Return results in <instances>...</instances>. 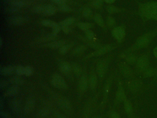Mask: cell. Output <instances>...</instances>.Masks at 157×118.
I'll return each mask as SVG.
<instances>
[{"label":"cell","instance_id":"8992f818","mask_svg":"<svg viewBox=\"0 0 157 118\" xmlns=\"http://www.w3.org/2000/svg\"><path fill=\"white\" fill-rule=\"evenodd\" d=\"M136 68L140 71H144L147 69L149 65V59L147 55H145L138 58L136 62Z\"/></svg>","mask_w":157,"mask_h":118},{"label":"cell","instance_id":"11a10c76","mask_svg":"<svg viewBox=\"0 0 157 118\" xmlns=\"http://www.w3.org/2000/svg\"><path fill=\"white\" fill-rule=\"evenodd\" d=\"M153 54L155 57L157 58V47H156L153 50Z\"/></svg>","mask_w":157,"mask_h":118},{"label":"cell","instance_id":"ac0fdd59","mask_svg":"<svg viewBox=\"0 0 157 118\" xmlns=\"http://www.w3.org/2000/svg\"><path fill=\"white\" fill-rule=\"evenodd\" d=\"M98 83V77L96 74L93 71L91 72L89 77V87L91 90H95Z\"/></svg>","mask_w":157,"mask_h":118},{"label":"cell","instance_id":"3957f363","mask_svg":"<svg viewBox=\"0 0 157 118\" xmlns=\"http://www.w3.org/2000/svg\"><path fill=\"white\" fill-rule=\"evenodd\" d=\"M50 81L52 86L57 89L66 90L68 88L65 79L59 74H54L51 77Z\"/></svg>","mask_w":157,"mask_h":118},{"label":"cell","instance_id":"d590c367","mask_svg":"<svg viewBox=\"0 0 157 118\" xmlns=\"http://www.w3.org/2000/svg\"><path fill=\"white\" fill-rule=\"evenodd\" d=\"M50 111L48 108H43L38 112V115L39 118H45L48 117Z\"/></svg>","mask_w":157,"mask_h":118},{"label":"cell","instance_id":"680465c9","mask_svg":"<svg viewBox=\"0 0 157 118\" xmlns=\"http://www.w3.org/2000/svg\"><path fill=\"white\" fill-rule=\"evenodd\" d=\"M2 45V38H1V39H0V46H1V47Z\"/></svg>","mask_w":157,"mask_h":118},{"label":"cell","instance_id":"6f0895ef","mask_svg":"<svg viewBox=\"0 0 157 118\" xmlns=\"http://www.w3.org/2000/svg\"><path fill=\"white\" fill-rule=\"evenodd\" d=\"M2 1H3L4 2H8V3H9V2H11L13 1H14V0H2Z\"/></svg>","mask_w":157,"mask_h":118},{"label":"cell","instance_id":"7c38bea8","mask_svg":"<svg viewBox=\"0 0 157 118\" xmlns=\"http://www.w3.org/2000/svg\"><path fill=\"white\" fill-rule=\"evenodd\" d=\"M119 69L123 75L125 77H131L133 74L132 70L125 63H121L120 64Z\"/></svg>","mask_w":157,"mask_h":118},{"label":"cell","instance_id":"cb8c5ba5","mask_svg":"<svg viewBox=\"0 0 157 118\" xmlns=\"http://www.w3.org/2000/svg\"><path fill=\"white\" fill-rule=\"evenodd\" d=\"M75 21V19L73 17H70L67 18L65 20L61 21L59 23V25L61 27H66V26H69L73 24Z\"/></svg>","mask_w":157,"mask_h":118},{"label":"cell","instance_id":"6da1fadb","mask_svg":"<svg viewBox=\"0 0 157 118\" xmlns=\"http://www.w3.org/2000/svg\"><path fill=\"white\" fill-rule=\"evenodd\" d=\"M140 15L147 20H157V2H149L140 6Z\"/></svg>","mask_w":157,"mask_h":118},{"label":"cell","instance_id":"44dd1931","mask_svg":"<svg viewBox=\"0 0 157 118\" xmlns=\"http://www.w3.org/2000/svg\"><path fill=\"white\" fill-rule=\"evenodd\" d=\"M21 103L19 100L13 99L9 102V107L13 113H18L21 109Z\"/></svg>","mask_w":157,"mask_h":118},{"label":"cell","instance_id":"ba28073f","mask_svg":"<svg viewBox=\"0 0 157 118\" xmlns=\"http://www.w3.org/2000/svg\"><path fill=\"white\" fill-rule=\"evenodd\" d=\"M27 19L21 16H13L7 18L6 22L10 26H19L27 21Z\"/></svg>","mask_w":157,"mask_h":118},{"label":"cell","instance_id":"7402d4cb","mask_svg":"<svg viewBox=\"0 0 157 118\" xmlns=\"http://www.w3.org/2000/svg\"><path fill=\"white\" fill-rule=\"evenodd\" d=\"M66 41L64 40H58V41H55L51 43H49L47 45V47L50 49H60L63 46L66 44Z\"/></svg>","mask_w":157,"mask_h":118},{"label":"cell","instance_id":"b9f144b4","mask_svg":"<svg viewBox=\"0 0 157 118\" xmlns=\"http://www.w3.org/2000/svg\"><path fill=\"white\" fill-rule=\"evenodd\" d=\"M107 11L110 14H114L120 12V9L114 6H109L107 8Z\"/></svg>","mask_w":157,"mask_h":118},{"label":"cell","instance_id":"5bb4252c","mask_svg":"<svg viewBox=\"0 0 157 118\" xmlns=\"http://www.w3.org/2000/svg\"><path fill=\"white\" fill-rule=\"evenodd\" d=\"M57 10V8L54 5H50V4L43 5V10L41 14L45 16H52L55 14Z\"/></svg>","mask_w":157,"mask_h":118},{"label":"cell","instance_id":"d6986e66","mask_svg":"<svg viewBox=\"0 0 157 118\" xmlns=\"http://www.w3.org/2000/svg\"><path fill=\"white\" fill-rule=\"evenodd\" d=\"M111 83H112V80L111 77H110L108 79V80L106 81L105 84L104 88V97L103 99L102 102V106H103L106 102V99L108 98V93H109L110 90L111 86Z\"/></svg>","mask_w":157,"mask_h":118},{"label":"cell","instance_id":"8fae6325","mask_svg":"<svg viewBox=\"0 0 157 118\" xmlns=\"http://www.w3.org/2000/svg\"><path fill=\"white\" fill-rule=\"evenodd\" d=\"M129 89L132 92H137L142 87V83L138 80L130 81L128 84Z\"/></svg>","mask_w":157,"mask_h":118},{"label":"cell","instance_id":"1f68e13d","mask_svg":"<svg viewBox=\"0 0 157 118\" xmlns=\"http://www.w3.org/2000/svg\"><path fill=\"white\" fill-rule=\"evenodd\" d=\"M73 44H65L63 46L59 49V53L61 55H65L67 54L70 49L73 47Z\"/></svg>","mask_w":157,"mask_h":118},{"label":"cell","instance_id":"e0dca14e","mask_svg":"<svg viewBox=\"0 0 157 118\" xmlns=\"http://www.w3.org/2000/svg\"><path fill=\"white\" fill-rule=\"evenodd\" d=\"M60 71L64 74L67 75L70 74L72 69V66L69 63L66 61H61L59 65Z\"/></svg>","mask_w":157,"mask_h":118},{"label":"cell","instance_id":"5b68a950","mask_svg":"<svg viewBox=\"0 0 157 118\" xmlns=\"http://www.w3.org/2000/svg\"><path fill=\"white\" fill-rule=\"evenodd\" d=\"M56 100L61 108L66 112H70L72 110V104L66 97L58 95L55 96Z\"/></svg>","mask_w":157,"mask_h":118},{"label":"cell","instance_id":"4dcf8cb0","mask_svg":"<svg viewBox=\"0 0 157 118\" xmlns=\"http://www.w3.org/2000/svg\"><path fill=\"white\" fill-rule=\"evenodd\" d=\"M93 20L99 26H100V27H104V21L102 17L100 14H95L93 16Z\"/></svg>","mask_w":157,"mask_h":118},{"label":"cell","instance_id":"bcb514c9","mask_svg":"<svg viewBox=\"0 0 157 118\" xmlns=\"http://www.w3.org/2000/svg\"><path fill=\"white\" fill-rule=\"evenodd\" d=\"M43 5H38V6H35L32 8V12L35 13V14H41L42 10H43Z\"/></svg>","mask_w":157,"mask_h":118},{"label":"cell","instance_id":"816d5d0a","mask_svg":"<svg viewBox=\"0 0 157 118\" xmlns=\"http://www.w3.org/2000/svg\"><path fill=\"white\" fill-rule=\"evenodd\" d=\"M62 30L64 31V32L66 33V34H67L68 33L70 32L71 29L69 28V26H66V27H62Z\"/></svg>","mask_w":157,"mask_h":118},{"label":"cell","instance_id":"f1b7e54d","mask_svg":"<svg viewBox=\"0 0 157 118\" xmlns=\"http://www.w3.org/2000/svg\"><path fill=\"white\" fill-rule=\"evenodd\" d=\"M41 23L43 26H46V27L52 28V29L57 26L59 25L56 22L53 20H42Z\"/></svg>","mask_w":157,"mask_h":118},{"label":"cell","instance_id":"836d02e7","mask_svg":"<svg viewBox=\"0 0 157 118\" xmlns=\"http://www.w3.org/2000/svg\"><path fill=\"white\" fill-rule=\"evenodd\" d=\"M124 107L125 112L127 113H131L133 111V107L131 102L128 100L126 99L124 101Z\"/></svg>","mask_w":157,"mask_h":118},{"label":"cell","instance_id":"7dc6e473","mask_svg":"<svg viewBox=\"0 0 157 118\" xmlns=\"http://www.w3.org/2000/svg\"><path fill=\"white\" fill-rule=\"evenodd\" d=\"M0 116L1 118H13L12 115L9 113L1 109L0 111Z\"/></svg>","mask_w":157,"mask_h":118},{"label":"cell","instance_id":"9c48e42d","mask_svg":"<svg viewBox=\"0 0 157 118\" xmlns=\"http://www.w3.org/2000/svg\"><path fill=\"white\" fill-rule=\"evenodd\" d=\"M89 77L86 72L83 73L79 78L78 83V89L81 93L85 92L89 87Z\"/></svg>","mask_w":157,"mask_h":118},{"label":"cell","instance_id":"277c9868","mask_svg":"<svg viewBox=\"0 0 157 118\" xmlns=\"http://www.w3.org/2000/svg\"><path fill=\"white\" fill-rule=\"evenodd\" d=\"M109 62L106 59L100 60L96 65V74L100 79L104 77L108 68Z\"/></svg>","mask_w":157,"mask_h":118},{"label":"cell","instance_id":"f6af8a7d","mask_svg":"<svg viewBox=\"0 0 157 118\" xmlns=\"http://www.w3.org/2000/svg\"><path fill=\"white\" fill-rule=\"evenodd\" d=\"M102 4V0H93L92 5L95 8H100Z\"/></svg>","mask_w":157,"mask_h":118},{"label":"cell","instance_id":"8d00e7d4","mask_svg":"<svg viewBox=\"0 0 157 118\" xmlns=\"http://www.w3.org/2000/svg\"><path fill=\"white\" fill-rule=\"evenodd\" d=\"M15 74L19 76L24 75L25 74V67L22 65L16 66Z\"/></svg>","mask_w":157,"mask_h":118},{"label":"cell","instance_id":"83f0119b","mask_svg":"<svg viewBox=\"0 0 157 118\" xmlns=\"http://www.w3.org/2000/svg\"><path fill=\"white\" fill-rule=\"evenodd\" d=\"M72 69L75 76L77 77H80L83 74V71L80 66L77 64H73L72 65Z\"/></svg>","mask_w":157,"mask_h":118},{"label":"cell","instance_id":"4fadbf2b","mask_svg":"<svg viewBox=\"0 0 157 118\" xmlns=\"http://www.w3.org/2000/svg\"><path fill=\"white\" fill-rule=\"evenodd\" d=\"M16 65H8L1 67L0 69V74L4 76H8L15 73Z\"/></svg>","mask_w":157,"mask_h":118},{"label":"cell","instance_id":"d4e9b609","mask_svg":"<svg viewBox=\"0 0 157 118\" xmlns=\"http://www.w3.org/2000/svg\"><path fill=\"white\" fill-rule=\"evenodd\" d=\"M86 49L87 48L85 46H79L78 47H76V48L73 50L72 54H73V56H79V55H81L83 53H84V52L85 51Z\"/></svg>","mask_w":157,"mask_h":118},{"label":"cell","instance_id":"52a82bcc","mask_svg":"<svg viewBox=\"0 0 157 118\" xmlns=\"http://www.w3.org/2000/svg\"><path fill=\"white\" fill-rule=\"evenodd\" d=\"M114 48V45H106L103 47H100V48L97 50L96 51L94 52L93 53L87 55L86 58H90L93 57H97L102 56L108 53V52L112 50Z\"/></svg>","mask_w":157,"mask_h":118},{"label":"cell","instance_id":"74e56055","mask_svg":"<svg viewBox=\"0 0 157 118\" xmlns=\"http://www.w3.org/2000/svg\"><path fill=\"white\" fill-rule=\"evenodd\" d=\"M82 15L83 17L84 18H87V19H89L92 16V10H91L90 8H84L82 12Z\"/></svg>","mask_w":157,"mask_h":118},{"label":"cell","instance_id":"ab89813d","mask_svg":"<svg viewBox=\"0 0 157 118\" xmlns=\"http://www.w3.org/2000/svg\"><path fill=\"white\" fill-rule=\"evenodd\" d=\"M56 35L53 34V33H52V34H49V35H46L44 37H42L40 40H41V41H43V42H47V41H50V40H53L55 38H56Z\"/></svg>","mask_w":157,"mask_h":118},{"label":"cell","instance_id":"9a60e30c","mask_svg":"<svg viewBox=\"0 0 157 118\" xmlns=\"http://www.w3.org/2000/svg\"><path fill=\"white\" fill-rule=\"evenodd\" d=\"M35 101L32 97H29L27 99L24 107V112L25 113H30L34 110L35 107Z\"/></svg>","mask_w":157,"mask_h":118},{"label":"cell","instance_id":"d6a6232c","mask_svg":"<svg viewBox=\"0 0 157 118\" xmlns=\"http://www.w3.org/2000/svg\"><path fill=\"white\" fill-rule=\"evenodd\" d=\"M20 11V8H16L9 6L8 7L6 8L3 10V12L8 14H14L19 13Z\"/></svg>","mask_w":157,"mask_h":118},{"label":"cell","instance_id":"f35d334b","mask_svg":"<svg viewBox=\"0 0 157 118\" xmlns=\"http://www.w3.org/2000/svg\"><path fill=\"white\" fill-rule=\"evenodd\" d=\"M143 75L145 77H150L154 75L155 71L153 69L148 68L145 71H143Z\"/></svg>","mask_w":157,"mask_h":118},{"label":"cell","instance_id":"ee69618b","mask_svg":"<svg viewBox=\"0 0 157 118\" xmlns=\"http://www.w3.org/2000/svg\"><path fill=\"white\" fill-rule=\"evenodd\" d=\"M106 23H107L108 26L110 27H114L115 25V20L113 17L109 16L107 19Z\"/></svg>","mask_w":157,"mask_h":118},{"label":"cell","instance_id":"e575fe53","mask_svg":"<svg viewBox=\"0 0 157 118\" xmlns=\"http://www.w3.org/2000/svg\"><path fill=\"white\" fill-rule=\"evenodd\" d=\"M57 10L60 12H64V13H70L73 10L71 8L66 4L59 5L57 8Z\"/></svg>","mask_w":157,"mask_h":118},{"label":"cell","instance_id":"f5cc1de1","mask_svg":"<svg viewBox=\"0 0 157 118\" xmlns=\"http://www.w3.org/2000/svg\"><path fill=\"white\" fill-rule=\"evenodd\" d=\"M4 99V98H2V96L1 97L0 99V107H1V109H2L3 107V106H4V101L3 100Z\"/></svg>","mask_w":157,"mask_h":118},{"label":"cell","instance_id":"2e32d148","mask_svg":"<svg viewBox=\"0 0 157 118\" xmlns=\"http://www.w3.org/2000/svg\"><path fill=\"white\" fill-rule=\"evenodd\" d=\"M20 88L19 86H12L8 88L3 94V97H11L16 95L19 93Z\"/></svg>","mask_w":157,"mask_h":118},{"label":"cell","instance_id":"60d3db41","mask_svg":"<svg viewBox=\"0 0 157 118\" xmlns=\"http://www.w3.org/2000/svg\"><path fill=\"white\" fill-rule=\"evenodd\" d=\"M33 73H34V69L31 66L27 65L25 67V75L27 77L31 76L33 75Z\"/></svg>","mask_w":157,"mask_h":118},{"label":"cell","instance_id":"30bf717a","mask_svg":"<svg viewBox=\"0 0 157 118\" xmlns=\"http://www.w3.org/2000/svg\"><path fill=\"white\" fill-rule=\"evenodd\" d=\"M112 35L118 42L123 40L125 36V31L123 27L118 26L115 27L112 31Z\"/></svg>","mask_w":157,"mask_h":118},{"label":"cell","instance_id":"f546056e","mask_svg":"<svg viewBox=\"0 0 157 118\" xmlns=\"http://www.w3.org/2000/svg\"><path fill=\"white\" fill-rule=\"evenodd\" d=\"M138 59L137 56L135 54H130L127 56L125 60L127 64L132 65L136 63Z\"/></svg>","mask_w":157,"mask_h":118},{"label":"cell","instance_id":"484cf974","mask_svg":"<svg viewBox=\"0 0 157 118\" xmlns=\"http://www.w3.org/2000/svg\"><path fill=\"white\" fill-rule=\"evenodd\" d=\"M9 6L16 8H20L25 5V2L23 0H14L8 3Z\"/></svg>","mask_w":157,"mask_h":118},{"label":"cell","instance_id":"c3c4849f","mask_svg":"<svg viewBox=\"0 0 157 118\" xmlns=\"http://www.w3.org/2000/svg\"><path fill=\"white\" fill-rule=\"evenodd\" d=\"M10 84L8 80H2L0 81V88L2 89L6 88L8 86V84Z\"/></svg>","mask_w":157,"mask_h":118},{"label":"cell","instance_id":"9f6ffc18","mask_svg":"<svg viewBox=\"0 0 157 118\" xmlns=\"http://www.w3.org/2000/svg\"><path fill=\"white\" fill-rule=\"evenodd\" d=\"M104 1L105 2L108 3H110V4L114 3L115 1V0H104Z\"/></svg>","mask_w":157,"mask_h":118},{"label":"cell","instance_id":"681fc988","mask_svg":"<svg viewBox=\"0 0 157 118\" xmlns=\"http://www.w3.org/2000/svg\"><path fill=\"white\" fill-rule=\"evenodd\" d=\"M109 115L110 118H120L119 114L114 111H111Z\"/></svg>","mask_w":157,"mask_h":118},{"label":"cell","instance_id":"7a4b0ae2","mask_svg":"<svg viewBox=\"0 0 157 118\" xmlns=\"http://www.w3.org/2000/svg\"><path fill=\"white\" fill-rule=\"evenodd\" d=\"M157 35V30L142 35L138 38L135 44L131 48V50H135L145 48L150 44L153 39Z\"/></svg>","mask_w":157,"mask_h":118},{"label":"cell","instance_id":"603a6c76","mask_svg":"<svg viewBox=\"0 0 157 118\" xmlns=\"http://www.w3.org/2000/svg\"><path fill=\"white\" fill-rule=\"evenodd\" d=\"M10 84L12 86H22L25 83V81L23 78L19 76H15L11 77L8 80Z\"/></svg>","mask_w":157,"mask_h":118},{"label":"cell","instance_id":"f907efd6","mask_svg":"<svg viewBox=\"0 0 157 118\" xmlns=\"http://www.w3.org/2000/svg\"><path fill=\"white\" fill-rule=\"evenodd\" d=\"M53 3L57 4L58 5H63L66 4L67 0H50Z\"/></svg>","mask_w":157,"mask_h":118},{"label":"cell","instance_id":"db71d44e","mask_svg":"<svg viewBox=\"0 0 157 118\" xmlns=\"http://www.w3.org/2000/svg\"><path fill=\"white\" fill-rule=\"evenodd\" d=\"M56 118H67L65 115H63L61 113H57L56 114Z\"/></svg>","mask_w":157,"mask_h":118},{"label":"cell","instance_id":"91938a15","mask_svg":"<svg viewBox=\"0 0 157 118\" xmlns=\"http://www.w3.org/2000/svg\"><path fill=\"white\" fill-rule=\"evenodd\" d=\"M92 118H102V117L100 116H95V117H93Z\"/></svg>","mask_w":157,"mask_h":118},{"label":"cell","instance_id":"ffe728a7","mask_svg":"<svg viewBox=\"0 0 157 118\" xmlns=\"http://www.w3.org/2000/svg\"><path fill=\"white\" fill-rule=\"evenodd\" d=\"M126 99V98L125 96L124 89L122 85L120 83H119L116 95V101L117 102H120L121 101H124Z\"/></svg>","mask_w":157,"mask_h":118},{"label":"cell","instance_id":"4316f807","mask_svg":"<svg viewBox=\"0 0 157 118\" xmlns=\"http://www.w3.org/2000/svg\"><path fill=\"white\" fill-rule=\"evenodd\" d=\"M77 26L81 30L85 32L91 28L93 26V24L90 23L80 22L77 24Z\"/></svg>","mask_w":157,"mask_h":118},{"label":"cell","instance_id":"7bdbcfd3","mask_svg":"<svg viewBox=\"0 0 157 118\" xmlns=\"http://www.w3.org/2000/svg\"><path fill=\"white\" fill-rule=\"evenodd\" d=\"M84 32L85 35L87 39L92 40L95 38V34L93 31L89 30Z\"/></svg>","mask_w":157,"mask_h":118}]
</instances>
